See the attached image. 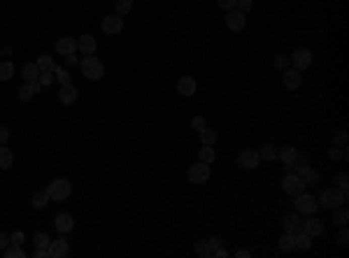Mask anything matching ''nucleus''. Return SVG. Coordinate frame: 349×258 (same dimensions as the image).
Wrapping results in <instances>:
<instances>
[{
    "instance_id": "1",
    "label": "nucleus",
    "mask_w": 349,
    "mask_h": 258,
    "mask_svg": "<svg viewBox=\"0 0 349 258\" xmlns=\"http://www.w3.org/2000/svg\"><path fill=\"white\" fill-rule=\"evenodd\" d=\"M349 200V188H337V186H331V188H324L319 196V207L324 210H335L340 205H347Z\"/></svg>"
},
{
    "instance_id": "2",
    "label": "nucleus",
    "mask_w": 349,
    "mask_h": 258,
    "mask_svg": "<svg viewBox=\"0 0 349 258\" xmlns=\"http://www.w3.org/2000/svg\"><path fill=\"white\" fill-rule=\"evenodd\" d=\"M79 68H82V75L86 79H91V82H98L105 75V66H102V60L96 58V56H84L82 63H79Z\"/></svg>"
},
{
    "instance_id": "3",
    "label": "nucleus",
    "mask_w": 349,
    "mask_h": 258,
    "mask_svg": "<svg viewBox=\"0 0 349 258\" xmlns=\"http://www.w3.org/2000/svg\"><path fill=\"white\" fill-rule=\"evenodd\" d=\"M305 179H303L301 174L298 172H291V174H286L282 179V188H284V193L286 196H291V198H296V196H301L303 191H305Z\"/></svg>"
},
{
    "instance_id": "4",
    "label": "nucleus",
    "mask_w": 349,
    "mask_h": 258,
    "mask_svg": "<svg viewBox=\"0 0 349 258\" xmlns=\"http://www.w3.org/2000/svg\"><path fill=\"white\" fill-rule=\"evenodd\" d=\"M296 212L298 214H314L317 212V207H319V200H317V196H312V193H305L303 191L301 196H296Z\"/></svg>"
},
{
    "instance_id": "5",
    "label": "nucleus",
    "mask_w": 349,
    "mask_h": 258,
    "mask_svg": "<svg viewBox=\"0 0 349 258\" xmlns=\"http://www.w3.org/2000/svg\"><path fill=\"white\" fill-rule=\"evenodd\" d=\"M47 193L49 198L56 200V203H61V200L70 198V193H73V186H70V181L68 179H54L51 184L47 186Z\"/></svg>"
},
{
    "instance_id": "6",
    "label": "nucleus",
    "mask_w": 349,
    "mask_h": 258,
    "mask_svg": "<svg viewBox=\"0 0 349 258\" xmlns=\"http://www.w3.org/2000/svg\"><path fill=\"white\" fill-rule=\"evenodd\" d=\"M210 174H212L210 165H207V163H203V161H198V163H193V165H189L187 177H189V181H191V184H205V181L210 179Z\"/></svg>"
},
{
    "instance_id": "7",
    "label": "nucleus",
    "mask_w": 349,
    "mask_h": 258,
    "mask_svg": "<svg viewBox=\"0 0 349 258\" xmlns=\"http://www.w3.org/2000/svg\"><path fill=\"white\" fill-rule=\"evenodd\" d=\"M291 63H294V68L298 72L307 70V68L312 66V51L307 47H296L294 54H291Z\"/></svg>"
},
{
    "instance_id": "8",
    "label": "nucleus",
    "mask_w": 349,
    "mask_h": 258,
    "mask_svg": "<svg viewBox=\"0 0 349 258\" xmlns=\"http://www.w3.org/2000/svg\"><path fill=\"white\" fill-rule=\"evenodd\" d=\"M245 26H247L245 12H240V10H228V14H226V28L230 33H240V30H245Z\"/></svg>"
},
{
    "instance_id": "9",
    "label": "nucleus",
    "mask_w": 349,
    "mask_h": 258,
    "mask_svg": "<svg viewBox=\"0 0 349 258\" xmlns=\"http://www.w3.org/2000/svg\"><path fill=\"white\" fill-rule=\"evenodd\" d=\"M238 165L245 170H256L261 165V156H259V151L256 149H245L238 156Z\"/></svg>"
},
{
    "instance_id": "10",
    "label": "nucleus",
    "mask_w": 349,
    "mask_h": 258,
    "mask_svg": "<svg viewBox=\"0 0 349 258\" xmlns=\"http://www.w3.org/2000/svg\"><path fill=\"white\" fill-rule=\"evenodd\" d=\"M100 28L105 35H117L124 30V19L117 17V14H107V17L100 21Z\"/></svg>"
},
{
    "instance_id": "11",
    "label": "nucleus",
    "mask_w": 349,
    "mask_h": 258,
    "mask_svg": "<svg viewBox=\"0 0 349 258\" xmlns=\"http://www.w3.org/2000/svg\"><path fill=\"white\" fill-rule=\"evenodd\" d=\"M282 84L286 86L289 91H298V89H301V84H303V75L296 70V68H284Z\"/></svg>"
},
{
    "instance_id": "12",
    "label": "nucleus",
    "mask_w": 349,
    "mask_h": 258,
    "mask_svg": "<svg viewBox=\"0 0 349 258\" xmlns=\"http://www.w3.org/2000/svg\"><path fill=\"white\" fill-rule=\"evenodd\" d=\"M68 253H70V244H68L66 237L49 242V258H66Z\"/></svg>"
},
{
    "instance_id": "13",
    "label": "nucleus",
    "mask_w": 349,
    "mask_h": 258,
    "mask_svg": "<svg viewBox=\"0 0 349 258\" xmlns=\"http://www.w3.org/2000/svg\"><path fill=\"white\" fill-rule=\"evenodd\" d=\"M54 228L59 230V233H70V230L75 228V219L73 214H68V212H61V214L54 216Z\"/></svg>"
},
{
    "instance_id": "14",
    "label": "nucleus",
    "mask_w": 349,
    "mask_h": 258,
    "mask_svg": "<svg viewBox=\"0 0 349 258\" xmlns=\"http://www.w3.org/2000/svg\"><path fill=\"white\" fill-rule=\"evenodd\" d=\"M96 49H98L96 37L89 35V33H84V35L77 40V51H82L84 56H93V54H96Z\"/></svg>"
},
{
    "instance_id": "15",
    "label": "nucleus",
    "mask_w": 349,
    "mask_h": 258,
    "mask_svg": "<svg viewBox=\"0 0 349 258\" xmlns=\"http://www.w3.org/2000/svg\"><path fill=\"white\" fill-rule=\"evenodd\" d=\"M277 156L282 158V163L286 165V168H294L296 161H298V149L291 147V144H286V147H282V149H277Z\"/></svg>"
},
{
    "instance_id": "16",
    "label": "nucleus",
    "mask_w": 349,
    "mask_h": 258,
    "mask_svg": "<svg viewBox=\"0 0 349 258\" xmlns=\"http://www.w3.org/2000/svg\"><path fill=\"white\" fill-rule=\"evenodd\" d=\"M196 86H198V84H196V79L189 77V75H184V77L177 82V93L184 96V98H191L193 93H196Z\"/></svg>"
},
{
    "instance_id": "17",
    "label": "nucleus",
    "mask_w": 349,
    "mask_h": 258,
    "mask_svg": "<svg viewBox=\"0 0 349 258\" xmlns=\"http://www.w3.org/2000/svg\"><path fill=\"white\" fill-rule=\"evenodd\" d=\"M77 51V42H75V37H61L56 40V54L61 56H70Z\"/></svg>"
},
{
    "instance_id": "18",
    "label": "nucleus",
    "mask_w": 349,
    "mask_h": 258,
    "mask_svg": "<svg viewBox=\"0 0 349 258\" xmlns=\"http://www.w3.org/2000/svg\"><path fill=\"white\" fill-rule=\"evenodd\" d=\"M59 100L63 102V105H73V102L77 100V89H75L73 82H70V84H61V89H59Z\"/></svg>"
},
{
    "instance_id": "19",
    "label": "nucleus",
    "mask_w": 349,
    "mask_h": 258,
    "mask_svg": "<svg viewBox=\"0 0 349 258\" xmlns=\"http://www.w3.org/2000/svg\"><path fill=\"white\" fill-rule=\"evenodd\" d=\"M21 77H24L26 84H37L40 82V68H37V63H26L21 68Z\"/></svg>"
},
{
    "instance_id": "20",
    "label": "nucleus",
    "mask_w": 349,
    "mask_h": 258,
    "mask_svg": "<svg viewBox=\"0 0 349 258\" xmlns=\"http://www.w3.org/2000/svg\"><path fill=\"white\" fill-rule=\"evenodd\" d=\"M303 230V221H301V216H298V212L296 214H286L284 216V233H301Z\"/></svg>"
},
{
    "instance_id": "21",
    "label": "nucleus",
    "mask_w": 349,
    "mask_h": 258,
    "mask_svg": "<svg viewBox=\"0 0 349 258\" xmlns=\"http://www.w3.org/2000/svg\"><path fill=\"white\" fill-rule=\"evenodd\" d=\"M303 233L310 235V237H319L321 233H324V223L319 221V219H307V221H303Z\"/></svg>"
},
{
    "instance_id": "22",
    "label": "nucleus",
    "mask_w": 349,
    "mask_h": 258,
    "mask_svg": "<svg viewBox=\"0 0 349 258\" xmlns=\"http://www.w3.org/2000/svg\"><path fill=\"white\" fill-rule=\"evenodd\" d=\"M17 93H19V100H21V102L33 100V96H35V93H40V82H37V84H24L21 89L17 91Z\"/></svg>"
},
{
    "instance_id": "23",
    "label": "nucleus",
    "mask_w": 349,
    "mask_h": 258,
    "mask_svg": "<svg viewBox=\"0 0 349 258\" xmlns=\"http://www.w3.org/2000/svg\"><path fill=\"white\" fill-rule=\"evenodd\" d=\"M333 212V223L335 226H347V221H349V210L347 207H335V210H331Z\"/></svg>"
},
{
    "instance_id": "24",
    "label": "nucleus",
    "mask_w": 349,
    "mask_h": 258,
    "mask_svg": "<svg viewBox=\"0 0 349 258\" xmlns=\"http://www.w3.org/2000/svg\"><path fill=\"white\" fill-rule=\"evenodd\" d=\"M198 161H203V163H207V165H212V163L217 161V151L212 149L210 144H203V149L198 151Z\"/></svg>"
},
{
    "instance_id": "25",
    "label": "nucleus",
    "mask_w": 349,
    "mask_h": 258,
    "mask_svg": "<svg viewBox=\"0 0 349 258\" xmlns=\"http://www.w3.org/2000/svg\"><path fill=\"white\" fill-rule=\"evenodd\" d=\"M259 156H261V161H275L277 158V144H272V142H268V144H263L261 147V151H259Z\"/></svg>"
},
{
    "instance_id": "26",
    "label": "nucleus",
    "mask_w": 349,
    "mask_h": 258,
    "mask_svg": "<svg viewBox=\"0 0 349 258\" xmlns=\"http://www.w3.org/2000/svg\"><path fill=\"white\" fill-rule=\"evenodd\" d=\"M279 251H296V235L291 233H284L282 237H279Z\"/></svg>"
},
{
    "instance_id": "27",
    "label": "nucleus",
    "mask_w": 349,
    "mask_h": 258,
    "mask_svg": "<svg viewBox=\"0 0 349 258\" xmlns=\"http://www.w3.org/2000/svg\"><path fill=\"white\" fill-rule=\"evenodd\" d=\"M12 163H14V154L10 149H5V144H0V170L12 168Z\"/></svg>"
},
{
    "instance_id": "28",
    "label": "nucleus",
    "mask_w": 349,
    "mask_h": 258,
    "mask_svg": "<svg viewBox=\"0 0 349 258\" xmlns=\"http://www.w3.org/2000/svg\"><path fill=\"white\" fill-rule=\"evenodd\" d=\"M37 68H40V72H54L56 63L49 54H42V56H37Z\"/></svg>"
},
{
    "instance_id": "29",
    "label": "nucleus",
    "mask_w": 349,
    "mask_h": 258,
    "mask_svg": "<svg viewBox=\"0 0 349 258\" xmlns=\"http://www.w3.org/2000/svg\"><path fill=\"white\" fill-rule=\"evenodd\" d=\"M49 200H51V198H49L47 188H44V191H35V193H33V207H35V210H44Z\"/></svg>"
},
{
    "instance_id": "30",
    "label": "nucleus",
    "mask_w": 349,
    "mask_h": 258,
    "mask_svg": "<svg viewBox=\"0 0 349 258\" xmlns=\"http://www.w3.org/2000/svg\"><path fill=\"white\" fill-rule=\"evenodd\" d=\"M198 138H200V144H210V147H212V144H214V142L219 140V135H217L214 131H212V128L205 126L203 131H198Z\"/></svg>"
},
{
    "instance_id": "31",
    "label": "nucleus",
    "mask_w": 349,
    "mask_h": 258,
    "mask_svg": "<svg viewBox=\"0 0 349 258\" xmlns=\"http://www.w3.org/2000/svg\"><path fill=\"white\" fill-rule=\"evenodd\" d=\"M14 77V63L12 60H3L0 63V82H10Z\"/></svg>"
},
{
    "instance_id": "32",
    "label": "nucleus",
    "mask_w": 349,
    "mask_h": 258,
    "mask_svg": "<svg viewBox=\"0 0 349 258\" xmlns=\"http://www.w3.org/2000/svg\"><path fill=\"white\" fill-rule=\"evenodd\" d=\"M312 246V237L310 235H305L301 230V233H296V249H301V251H307Z\"/></svg>"
},
{
    "instance_id": "33",
    "label": "nucleus",
    "mask_w": 349,
    "mask_h": 258,
    "mask_svg": "<svg viewBox=\"0 0 349 258\" xmlns=\"http://www.w3.org/2000/svg\"><path fill=\"white\" fill-rule=\"evenodd\" d=\"M131 10H133V0H117L114 5L117 17H126V14H131Z\"/></svg>"
},
{
    "instance_id": "34",
    "label": "nucleus",
    "mask_w": 349,
    "mask_h": 258,
    "mask_svg": "<svg viewBox=\"0 0 349 258\" xmlns=\"http://www.w3.org/2000/svg\"><path fill=\"white\" fill-rule=\"evenodd\" d=\"M33 242H35V249H49V242H51V237H49L47 233H35Z\"/></svg>"
},
{
    "instance_id": "35",
    "label": "nucleus",
    "mask_w": 349,
    "mask_h": 258,
    "mask_svg": "<svg viewBox=\"0 0 349 258\" xmlns=\"http://www.w3.org/2000/svg\"><path fill=\"white\" fill-rule=\"evenodd\" d=\"M196 253H198L200 258H210L212 256V249H210V244H207V240L196 242Z\"/></svg>"
},
{
    "instance_id": "36",
    "label": "nucleus",
    "mask_w": 349,
    "mask_h": 258,
    "mask_svg": "<svg viewBox=\"0 0 349 258\" xmlns=\"http://www.w3.org/2000/svg\"><path fill=\"white\" fill-rule=\"evenodd\" d=\"M5 256L7 258H24L26 251L21 249V244H12V246H7L5 249Z\"/></svg>"
},
{
    "instance_id": "37",
    "label": "nucleus",
    "mask_w": 349,
    "mask_h": 258,
    "mask_svg": "<svg viewBox=\"0 0 349 258\" xmlns=\"http://www.w3.org/2000/svg\"><path fill=\"white\" fill-rule=\"evenodd\" d=\"M335 186L337 188H349V174L347 172H337L335 174Z\"/></svg>"
},
{
    "instance_id": "38",
    "label": "nucleus",
    "mask_w": 349,
    "mask_h": 258,
    "mask_svg": "<svg viewBox=\"0 0 349 258\" xmlns=\"http://www.w3.org/2000/svg\"><path fill=\"white\" fill-rule=\"evenodd\" d=\"M56 79H59L61 84H70V72L66 70V68H56Z\"/></svg>"
},
{
    "instance_id": "39",
    "label": "nucleus",
    "mask_w": 349,
    "mask_h": 258,
    "mask_svg": "<svg viewBox=\"0 0 349 258\" xmlns=\"http://www.w3.org/2000/svg\"><path fill=\"white\" fill-rule=\"evenodd\" d=\"M333 142H335L337 147H347V133H344V131L333 133Z\"/></svg>"
},
{
    "instance_id": "40",
    "label": "nucleus",
    "mask_w": 349,
    "mask_h": 258,
    "mask_svg": "<svg viewBox=\"0 0 349 258\" xmlns=\"http://www.w3.org/2000/svg\"><path fill=\"white\" fill-rule=\"evenodd\" d=\"M340 233H337V244H342V246H347V242H349V230H347V226H340Z\"/></svg>"
},
{
    "instance_id": "41",
    "label": "nucleus",
    "mask_w": 349,
    "mask_h": 258,
    "mask_svg": "<svg viewBox=\"0 0 349 258\" xmlns=\"http://www.w3.org/2000/svg\"><path fill=\"white\" fill-rule=\"evenodd\" d=\"M252 7H254V3H252V0H238V5H235V10H240V12H245V14H247L249 10H252Z\"/></svg>"
},
{
    "instance_id": "42",
    "label": "nucleus",
    "mask_w": 349,
    "mask_h": 258,
    "mask_svg": "<svg viewBox=\"0 0 349 258\" xmlns=\"http://www.w3.org/2000/svg\"><path fill=\"white\" fill-rule=\"evenodd\" d=\"M54 82V72H40V86H49Z\"/></svg>"
},
{
    "instance_id": "43",
    "label": "nucleus",
    "mask_w": 349,
    "mask_h": 258,
    "mask_svg": "<svg viewBox=\"0 0 349 258\" xmlns=\"http://www.w3.org/2000/svg\"><path fill=\"white\" fill-rule=\"evenodd\" d=\"M191 126H193V131H203V128L207 126V121H205V116H193Z\"/></svg>"
},
{
    "instance_id": "44",
    "label": "nucleus",
    "mask_w": 349,
    "mask_h": 258,
    "mask_svg": "<svg viewBox=\"0 0 349 258\" xmlns=\"http://www.w3.org/2000/svg\"><path fill=\"white\" fill-rule=\"evenodd\" d=\"M217 5L221 7V10H235L238 0H217Z\"/></svg>"
},
{
    "instance_id": "45",
    "label": "nucleus",
    "mask_w": 349,
    "mask_h": 258,
    "mask_svg": "<svg viewBox=\"0 0 349 258\" xmlns=\"http://www.w3.org/2000/svg\"><path fill=\"white\" fill-rule=\"evenodd\" d=\"M286 66H289V58H286V56H282V54H279V56H277V58H275V68H279V70H284V68H286Z\"/></svg>"
},
{
    "instance_id": "46",
    "label": "nucleus",
    "mask_w": 349,
    "mask_h": 258,
    "mask_svg": "<svg viewBox=\"0 0 349 258\" xmlns=\"http://www.w3.org/2000/svg\"><path fill=\"white\" fill-rule=\"evenodd\" d=\"M24 242V233L19 230V233H14V235H10V244H21Z\"/></svg>"
},
{
    "instance_id": "47",
    "label": "nucleus",
    "mask_w": 349,
    "mask_h": 258,
    "mask_svg": "<svg viewBox=\"0 0 349 258\" xmlns=\"http://www.w3.org/2000/svg\"><path fill=\"white\" fill-rule=\"evenodd\" d=\"M207 244H210L212 253H214V251L219 249V246H221V240H219V237H210V240H207Z\"/></svg>"
},
{
    "instance_id": "48",
    "label": "nucleus",
    "mask_w": 349,
    "mask_h": 258,
    "mask_svg": "<svg viewBox=\"0 0 349 258\" xmlns=\"http://www.w3.org/2000/svg\"><path fill=\"white\" fill-rule=\"evenodd\" d=\"M7 140H10V131L5 126H0V144H5Z\"/></svg>"
},
{
    "instance_id": "49",
    "label": "nucleus",
    "mask_w": 349,
    "mask_h": 258,
    "mask_svg": "<svg viewBox=\"0 0 349 258\" xmlns=\"http://www.w3.org/2000/svg\"><path fill=\"white\" fill-rule=\"evenodd\" d=\"M7 246H10V235L0 233V249H7Z\"/></svg>"
},
{
    "instance_id": "50",
    "label": "nucleus",
    "mask_w": 349,
    "mask_h": 258,
    "mask_svg": "<svg viewBox=\"0 0 349 258\" xmlns=\"http://www.w3.org/2000/svg\"><path fill=\"white\" fill-rule=\"evenodd\" d=\"M35 258H49V249H35Z\"/></svg>"
},
{
    "instance_id": "51",
    "label": "nucleus",
    "mask_w": 349,
    "mask_h": 258,
    "mask_svg": "<svg viewBox=\"0 0 349 258\" xmlns=\"http://www.w3.org/2000/svg\"><path fill=\"white\" fill-rule=\"evenodd\" d=\"M328 156H331V158H340V156H342V151L337 149V147H333V149H331V154H328Z\"/></svg>"
},
{
    "instance_id": "52",
    "label": "nucleus",
    "mask_w": 349,
    "mask_h": 258,
    "mask_svg": "<svg viewBox=\"0 0 349 258\" xmlns=\"http://www.w3.org/2000/svg\"><path fill=\"white\" fill-rule=\"evenodd\" d=\"M212 256H217V258H226L228 253H226V249H221V246H219V249H217L214 253H212Z\"/></svg>"
},
{
    "instance_id": "53",
    "label": "nucleus",
    "mask_w": 349,
    "mask_h": 258,
    "mask_svg": "<svg viewBox=\"0 0 349 258\" xmlns=\"http://www.w3.org/2000/svg\"><path fill=\"white\" fill-rule=\"evenodd\" d=\"M66 63H68V66H75V63H77V56H75V54L66 56Z\"/></svg>"
},
{
    "instance_id": "54",
    "label": "nucleus",
    "mask_w": 349,
    "mask_h": 258,
    "mask_svg": "<svg viewBox=\"0 0 349 258\" xmlns=\"http://www.w3.org/2000/svg\"><path fill=\"white\" fill-rule=\"evenodd\" d=\"M249 256H252V253H249V251H242V249H240V251H238V258H249Z\"/></svg>"
}]
</instances>
